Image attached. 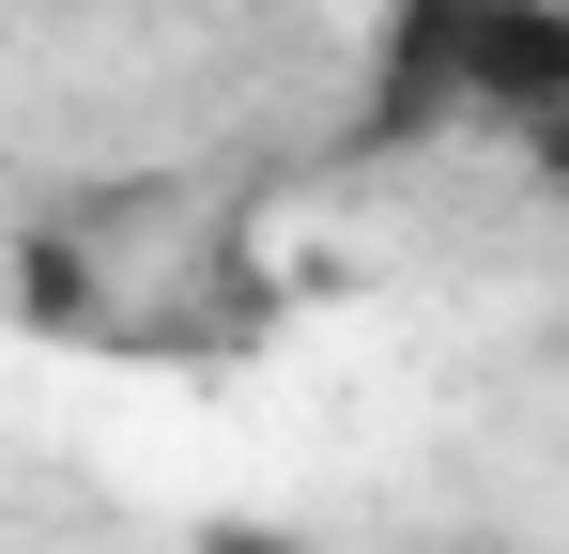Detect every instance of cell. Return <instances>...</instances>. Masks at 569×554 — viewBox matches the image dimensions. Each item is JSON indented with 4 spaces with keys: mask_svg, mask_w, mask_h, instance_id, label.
Wrapping results in <instances>:
<instances>
[{
    "mask_svg": "<svg viewBox=\"0 0 569 554\" xmlns=\"http://www.w3.org/2000/svg\"><path fill=\"white\" fill-rule=\"evenodd\" d=\"M231 554H308V540H231Z\"/></svg>",
    "mask_w": 569,
    "mask_h": 554,
    "instance_id": "cell-1",
    "label": "cell"
}]
</instances>
